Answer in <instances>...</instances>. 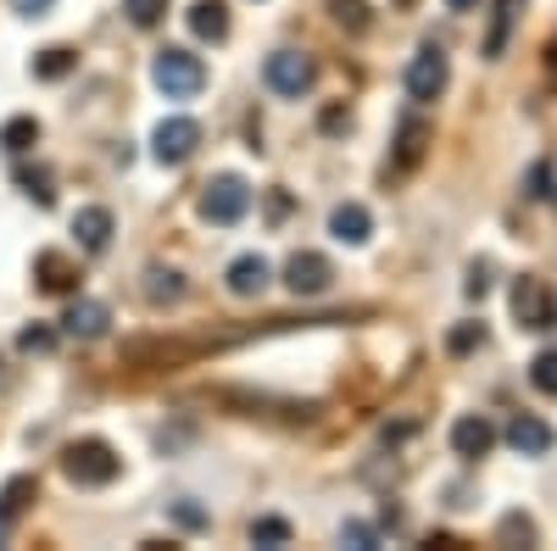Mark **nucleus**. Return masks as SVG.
<instances>
[{"mask_svg":"<svg viewBox=\"0 0 557 551\" xmlns=\"http://www.w3.org/2000/svg\"><path fill=\"white\" fill-rule=\"evenodd\" d=\"M62 474L78 485V490H101L123 474V456L107 446V440H73L62 451Z\"/></svg>","mask_w":557,"mask_h":551,"instance_id":"1","label":"nucleus"},{"mask_svg":"<svg viewBox=\"0 0 557 551\" xmlns=\"http://www.w3.org/2000/svg\"><path fill=\"white\" fill-rule=\"evenodd\" d=\"M151 78L168 101H196L201 89H207V62L196 51H178V45H168V51H157L151 62Z\"/></svg>","mask_w":557,"mask_h":551,"instance_id":"2","label":"nucleus"},{"mask_svg":"<svg viewBox=\"0 0 557 551\" xmlns=\"http://www.w3.org/2000/svg\"><path fill=\"white\" fill-rule=\"evenodd\" d=\"M246 212H251V184H246L240 173H218L207 190H201V217L218 223V228L240 223Z\"/></svg>","mask_w":557,"mask_h":551,"instance_id":"3","label":"nucleus"},{"mask_svg":"<svg viewBox=\"0 0 557 551\" xmlns=\"http://www.w3.org/2000/svg\"><path fill=\"white\" fill-rule=\"evenodd\" d=\"M262 78H268V89L273 96H307V89L318 84V62L312 57H301V51H273L268 57V67H262Z\"/></svg>","mask_w":557,"mask_h":551,"instance_id":"4","label":"nucleus"},{"mask_svg":"<svg viewBox=\"0 0 557 551\" xmlns=\"http://www.w3.org/2000/svg\"><path fill=\"white\" fill-rule=\"evenodd\" d=\"M446 78H451V67H446V51L441 45H424L412 62H407V96L424 107V101H435L441 89H446Z\"/></svg>","mask_w":557,"mask_h":551,"instance_id":"5","label":"nucleus"},{"mask_svg":"<svg viewBox=\"0 0 557 551\" xmlns=\"http://www.w3.org/2000/svg\"><path fill=\"white\" fill-rule=\"evenodd\" d=\"M196 146H201V123H196V117H168V123H157V134H151V151H157V162H168V167L190 162Z\"/></svg>","mask_w":557,"mask_h":551,"instance_id":"6","label":"nucleus"},{"mask_svg":"<svg viewBox=\"0 0 557 551\" xmlns=\"http://www.w3.org/2000/svg\"><path fill=\"white\" fill-rule=\"evenodd\" d=\"M513 312H519V324L535 329V335H552V329H557V301H552V290H546L541 279H519Z\"/></svg>","mask_w":557,"mask_h":551,"instance_id":"7","label":"nucleus"},{"mask_svg":"<svg viewBox=\"0 0 557 551\" xmlns=\"http://www.w3.org/2000/svg\"><path fill=\"white\" fill-rule=\"evenodd\" d=\"M285 285L296 296H323V290L335 285V267H330V256H318V251H296L285 262Z\"/></svg>","mask_w":557,"mask_h":551,"instance_id":"8","label":"nucleus"},{"mask_svg":"<svg viewBox=\"0 0 557 551\" xmlns=\"http://www.w3.org/2000/svg\"><path fill=\"white\" fill-rule=\"evenodd\" d=\"M107 324H112V312L101 301H89V296H73L67 312H62V335L67 340H101Z\"/></svg>","mask_w":557,"mask_h":551,"instance_id":"9","label":"nucleus"},{"mask_svg":"<svg viewBox=\"0 0 557 551\" xmlns=\"http://www.w3.org/2000/svg\"><path fill=\"white\" fill-rule=\"evenodd\" d=\"M507 446H513L519 456H546V451L557 446V435H552L546 418H535V412H519V418L507 424Z\"/></svg>","mask_w":557,"mask_h":551,"instance_id":"10","label":"nucleus"},{"mask_svg":"<svg viewBox=\"0 0 557 551\" xmlns=\"http://www.w3.org/2000/svg\"><path fill=\"white\" fill-rule=\"evenodd\" d=\"M491 446H496V429L480 418V412H469V418H457V424H451V451L462 456V463H480Z\"/></svg>","mask_w":557,"mask_h":551,"instance_id":"11","label":"nucleus"},{"mask_svg":"<svg viewBox=\"0 0 557 551\" xmlns=\"http://www.w3.org/2000/svg\"><path fill=\"white\" fill-rule=\"evenodd\" d=\"M424 146H430V123H424V117H401V134H396V162H391L385 173H391V178H401L407 167H418Z\"/></svg>","mask_w":557,"mask_h":551,"instance_id":"12","label":"nucleus"},{"mask_svg":"<svg viewBox=\"0 0 557 551\" xmlns=\"http://www.w3.org/2000/svg\"><path fill=\"white\" fill-rule=\"evenodd\" d=\"M34 279H39V290L67 296V290H78V267H73L62 251H39V256H34Z\"/></svg>","mask_w":557,"mask_h":551,"instance_id":"13","label":"nucleus"},{"mask_svg":"<svg viewBox=\"0 0 557 551\" xmlns=\"http://www.w3.org/2000/svg\"><path fill=\"white\" fill-rule=\"evenodd\" d=\"M268 279H273V267H268V256H257V251L228 262V290H235V296H262Z\"/></svg>","mask_w":557,"mask_h":551,"instance_id":"14","label":"nucleus"},{"mask_svg":"<svg viewBox=\"0 0 557 551\" xmlns=\"http://www.w3.org/2000/svg\"><path fill=\"white\" fill-rule=\"evenodd\" d=\"M330 235H335L341 246H362L368 235H374V217H368V206L346 201V206H335V212H330Z\"/></svg>","mask_w":557,"mask_h":551,"instance_id":"15","label":"nucleus"},{"mask_svg":"<svg viewBox=\"0 0 557 551\" xmlns=\"http://www.w3.org/2000/svg\"><path fill=\"white\" fill-rule=\"evenodd\" d=\"M73 235H78L84 251H107V246H112V212H107V206H78Z\"/></svg>","mask_w":557,"mask_h":551,"instance_id":"16","label":"nucleus"},{"mask_svg":"<svg viewBox=\"0 0 557 551\" xmlns=\"http://www.w3.org/2000/svg\"><path fill=\"white\" fill-rule=\"evenodd\" d=\"M190 34L196 39H228V7H223V0H196V7H190Z\"/></svg>","mask_w":557,"mask_h":551,"instance_id":"17","label":"nucleus"},{"mask_svg":"<svg viewBox=\"0 0 557 551\" xmlns=\"http://www.w3.org/2000/svg\"><path fill=\"white\" fill-rule=\"evenodd\" d=\"M34 146H39V123L34 117H7V123H0V151H7V156H23Z\"/></svg>","mask_w":557,"mask_h":551,"instance_id":"18","label":"nucleus"},{"mask_svg":"<svg viewBox=\"0 0 557 551\" xmlns=\"http://www.w3.org/2000/svg\"><path fill=\"white\" fill-rule=\"evenodd\" d=\"M524 190H530V201H541V206H552V201H557V162H552V156H541V162L530 167Z\"/></svg>","mask_w":557,"mask_h":551,"instance_id":"19","label":"nucleus"},{"mask_svg":"<svg viewBox=\"0 0 557 551\" xmlns=\"http://www.w3.org/2000/svg\"><path fill=\"white\" fill-rule=\"evenodd\" d=\"M178 296H184V279H178L173 267H151V273H146V301H151V306H168V301H178Z\"/></svg>","mask_w":557,"mask_h":551,"instance_id":"20","label":"nucleus"},{"mask_svg":"<svg viewBox=\"0 0 557 551\" xmlns=\"http://www.w3.org/2000/svg\"><path fill=\"white\" fill-rule=\"evenodd\" d=\"M73 67H78V57L67 51V45H51V51L34 57V78H67Z\"/></svg>","mask_w":557,"mask_h":551,"instance_id":"21","label":"nucleus"},{"mask_svg":"<svg viewBox=\"0 0 557 551\" xmlns=\"http://www.w3.org/2000/svg\"><path fill=\"white\" fill-rule=\"evenodd\" d=\"M513 12H519V0H502V7H496L491 39H485V57H502V51H507V28H513Z\"/></svg>","mask_w":557,"mask_h":551,"instance_id":"22","label":"nucleus"},{"mask_svg":"<svg viewBox=\"0 0 557 551\" xmlns=\"http://www.w3.org/2000/svg\"><path fill=\"white\" fill-rule=\"evenodd\" d=\"M17 184H23V196H28V201H39V206H51V201H57L51 173H45V167H17Z\"/></svg>","mask_w":557,"mask_h":551,"instance_id":"23","label":"nucleus"},{"mask_svg":"<svg viewBox=\"0 0 557 551\" xmlns=\"http://www.w3.org/2000/svg\"><path fill=\"white\" fill-rule=\"evenodd\" d=\"M123 12H128L134 28H157L168 17V0H123Z\"/></svg>","mask_w":557,"mask_h":551,"instance_id":"24","label":"nucleus"},{"mask_svg":"<svg viewBox=\"0 0 557 551\" xmlns=\"http://www.w3.org/2000/svg\"><path fill=\"white\" fill-rule=\"evenodd\" d=\"M530 379H535V390H541V396H557V351H552V346L530 362Z\"/></svg>","mask_w":557,"mask_h":551,"instance_id":"25","label":"nucleus"},{"mask_svg":"<svg viewBox=\"0 0 557 551\" xmlns=\"http://www.w3.org/2000/svg\"><path fill=\"white\" fill-rule=\"evenodd\" d=\"M251 546H290V524L285 518H257L251 524Z\"/></svg>","mask_w":557,"mask_h":551,"instance_id":"26","label":"nucleus"},{"mask_svg":"<svg viewBox=\"0 0 557 551\" xmlns=\"http://www.w3.org/2000/svg\"><path fill=\"white\" fill-rule=\"evenodd\" d=\"M330 12H335V23L351 28V34L368 28V7H362V0H330Z\"/></svg>","mask_w":557,"mask_h":551,"instance_id":"27","label":"nucleus"},{"mask_svg":"<svg viewBox=\"0 0 557 551\" xmlns=\"http://www.w3.org/2000/svg\"><path fill=\"white\" fill-rule=\"evenodd\" d=\"M17 346H23L28 356H45V351L57 346V329H45V324H34V329H23V335H17Z\"/></svg>","mask_w":557,"mask_h":551,"instance_id":"28","label":"nucleus"},{"mask_svg":"<svg viewBox=\"0 0 557 551\" xmlns=\"http://www.w3.org/2000/svg\"><path fill=\"white\" fill-rule=\"evenodd\" d=\"M502 540H535V524L524 513H507L502 518Z\"/></svg>","mask_w":557,"mask_h":551,"instance_id":"29","label":"nucleus"},{"mask_svg":"<svg viewBox=\"0 0 557 551\" xmlns=\"http://www.w3.org/2000/svg\"><path fill=\"white\" fill-rule=\"evenodd\" d=\"M173 524H184V529H207V513L196 508V501H173Z\"/></svg>","mask_w":557,"mask_h":551,"instance_id":"30","label":"nucleus"},{"mask_svg":"<svg viewBox=\"0 0 557 551\" xmlns=\"http://www.w3.org/2000/svg\"><path fill=\"white\" fill-rule=\"evenodd\" d=\"M480 340H485V324H462V329H457L446 346H451V351H474Z\"/></svg>","mask_w":557,"mask_h":551,"instance_id":"31","label":"nucleus"},{"mask_svg":"<svg viewBox=\"0 0 557 551\" xmlns=\"http://www.w3.org/2000/svg\"><path fill=\"white\" fill-rule=\"evenodd\" d=\"M341 540H351L357 551H374V546H380V535L368 529V524H346V529H341Z\"/></svg>","mask_w":557,"mask_h":551,"instance_id":"32","label":"nucleus"},{"mask_svg":"<svg viewBox=\"0 0 557 551\" xmlns=\"http://www.w3.org/2000/svg\"><path fill=\"white\" fill-rule=\"evenodd\" d=\"M28 496H34V479H12V485H7V501H0V508H7V513H17Z\"/></svg>","mask_w":557,"mask_h":551,"instance_id":"33","label":"nucleus"},{"mask_svg":"<svg viewBox=\"0 0 557 551\" xmlns=\"http://www.w3.org/2000/svg\"><path fill=\"white\" fill-rule=\"evenodd\" d=\"M491 290V262H474V273H469V296H485Z\"/></svg>","mask_w":557,"mask_h":551,"instance_id":"34","label":"nucleus"},{"mask_svg":"<svg viewBox=\"0 0 557 551\" xmlns=\"http://www.w3.org/2000/svg\"><path fill=\"white\" fill-rule=\"evenodd\" d=\"M12 12L17 17H45V12H51V0H12Z\"/></svg>","mask_w":557,"mask_h":551,"instance_id":"35","label":"nucleus"},{"mask_svg":"<svg viewBox=\"0 0 557 551\" xmlns=\"http://www.w3.org/2000/svg\"><path fill=\"white\" fill-rule=\"evenodd\" d=\"M7 540H12V513L0 508V546H7Z\"/></svg>","mask_w":557,"mask_h":551,"instance_id":"36","label":"nucleus"},{"mask_svg":"<svg viewBox=\"0 0 557 551\" xmlns=\"http://www.w3.org/2000/svg\"><path fill=\"white\" fill-rule=\"evenodd\" d=\"M446 7H451V12H474V7H480V0H446Z\"/></svg>","mask_w":557,"mask_h":551,"instance_id":"37","label":"nucleus"}]
</instances>
